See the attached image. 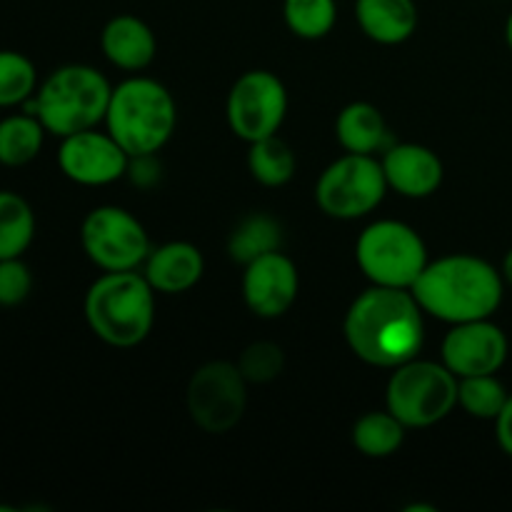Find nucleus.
Returning a JSON list of instances; mask_svg holds the SVG:
<instances>
[{
  "mask_svg": "<svg viewBox=\"0 0 512 512\" xmlns=\"http://www.w3.org/2000/svg\"><path fill=\"white\" fill-rule=\"evenodd\" d=\"M343 330L360 360L378 368H398L423 348V308L413 290L373 285L353 300Z\"/></svg>",
  "mask_w": 512,
  "mask_h": 512,
  "instance_id": "1",
  "label": "nucleus"
},
{
  "mask_svg": "<svg viewBox=\"0 0 512 512\" xmlns=\"http://www.w3.org/2000/svg\"><path fill=\"white\" fill-rule=\"evenodd\" d=\"M503 273L478 255H445L425 265L415 280V300L423 313L450 325L493 318L503 303Z\"/></svg>",
  "mask_w": 512,
  "mask_h": 512,
  "instance_id": "2",
  "label": "nucleus"
},
{
  "mask_svg": "<svg viewBox=\"0 0 512 512\" xmlns=\"http://www.w3.org/2000/svg\"><path fill=\"white\" fill-rule=\"evenodd\" d=\"M110 95L113 88L103 73L90 65H63L25 100L23 113L35 115L50 135L68 138L105 120Z\"/></svg>",
  "mask_w": 512,
  "mask_h": 512,
  "instance_id": "3",
  "label": "nucleus"
},
{
  "mask_svg": "<svg viewBox=\"0 0 512 512\" xmlns=\"http://www.w3.org/2000/svg\"><path fill=\"white\" fill-rule=\"evenodd\" d=\"M85 320L103 343L133 348L143 343L155 323V290L145 275L115 270L90 285Z\"/></svg>",
  "mask_w": 512,
  "mask_h": 512,
  "instance_id": "4",
  "label": "nucleus"
},
{
  "mask_svg": "<svg viewBox=\"0 0 512 512\" xmlns=\"http://www.w3.org/2000/svg\"><path fill=\"white\" fill-rule=\"evenodd\" d=\"M108 133L130 155H153L163 148L178 123L173 95L150 78L123 80L110 95Z\"/></svg>",
  "mask_w": 512,
  "mask_h": 512,
  "instance_id": "5",
  "label": "nucleus"
},
{
  "mask_svg": "<svg viewBox=\"0 0 512 512\" xmlns=\"http://www.w3.org/2000/svg\"><path fill=\"white\" fill-rule=\"evenodd\" d=\"M385 403L405 428H428L448 418L458 405V375L445 363L413 358L390 375Z\"/></svg>",
  "mask_w": 512,
  "mask_h": 512,
  "instance_id": "6",
  "label": "nucleus"
},
{
  "mask_svg": "<svg viewBox=\"0 0 512 512\" xmlns=\"http://www.w3.org/2000/svg\"><path fill=\"white\" fill-rule=\"evenodd\" d=\"M355 258L365 278L385 288H413L428 265L418 230L400 220H378L360 233Z\"/></svg>",
  "mask_w": 512,
  "mask_h": 512,
  "instance_id": "7",
  "label": "nucleus"
},
{
  "mask_svg": "<svg viewBox=\"0 0 512 512\" xmlns=\"http://www.w3.org/2000/svg\"><path fill=\"white\" fill-rule=\"evenodd\" d=\"M388 188L383 163L373 155L348 153L323 170L315 185V200L330 218L355 220L373 213Z\"/></svg>",
  "mask_w": 512,
  "mask_h": 512,
  "instance_id": "8",
  "label": "nucleus"
},
{
  "mask_svg": "<svg viewBox=\"0 0 512 512\" xmlns=\"http://www.w3.org/2000/svg\"><path fill=\"white\" fill-rule=\"evenodd\" d=\"M85 255L105 273L135 270L150 255V240L135 215L118 205L90 210L80 228Z\"/></svg>",
  "mask_w": 512,
  "mask_h": 512,
  "instance_id": "9",
  "label": "nucleus"
},
{
  "mask_svg": "<svg viewBox=\"0 0 512 512\" xmlns=\"http://www.w3.org/2000/svg\"><path fill=\"white\" fill-rule=\"evenodd\" d=\"M248 380L238 365L215 360L195 370L188 385L190 418L205 433H228L240 423L248 405Z\"/></svg>",
  "mask_w": 512,
  "mask_h": 512,
  "instance_id": "10",
  "label": "nucleus"
},
{
  "mask_svg": "<svg viewBox=\"0 0 512 512\" xmlns=\"http://www.w3.org/2000/svg\"><path fill=\"white\" fill-rule=\"evenodd\" d=\"M228 123L240 140L270 138L278 133L288 113V93L283 80L270 70H248L235 80L228 95Z\"/></svg>",
  "mask_w": 512,
  "mask_h": 512,
  "instance_id": "11",
  "label": "nucleus"
},
{
  "mask_svg": "<svg viewBox=\"0 0 512 512\" xmlns=\"http://www.w3.org/2000/svg\"><path fill=\"white\" fill-rule=\"evenodd\" d=\"M58 165L65 178L78 185H108L123 178L130 168V155L110 133L95 128L63 138Z\"/></svg>",
  "mask_w": 512,
  "mask_h": 512,
  "instance_id": "12",
  "label": "nucleus"
},
{
  "mask_svg": "<svg viewBox=\"0 0 512 512\" xmlns=\"http://www.w3.org/2000/svg\"><path fill=\"white\" fill-rule=\"evenodd\" d=\"M508 353V335L490 323V318L453 325L443 340V363L458 378L495 375L508 360Z\"/></svg>",
  "mask_w": 512,
  "mask_h": 512,
  "instance_id": "13",
  "label": "nucleus"
},
{
  "mask_svg": "<svg viewBox=\"0 0 512 512\" xmlns=\"http://www.w3.org/2000/svg\"><path fill=\"white\" fill-rule=\"evenodd\" d=\"M298 268L280 250L245 265L243 298L258 318H280L298 298Z\"/></svg>",
  "mask_w": 512,
  "mask_h": 512,
  "instance_id": "14",
  "label": "nucleus"
},
{
  "mask_svg": "<svg viewBox=\"0 0 512 512\" xmlns=\"http://www.w3.org/2000/svg\"><path fill=\"white\" fill-rule=\"evenodd\" d=\"M385 180L405 198H428L443 183V163L430 148L418 143L393 145L383 155Z\"/></svg>",
  "mask_w": 512,
  "mask_h": 512,
  "instance_id": "15",
  "label": "nucleus"
},
{
  "mask_svg": "<svg viewBox=\"0 0 512 512\" xmlns=\"http://www.w3.org/2000/svg\"><path fill=\"white\" fill-rule=\"evenodd\" d=\"M205 260L203 253L195 248L193 243H175L160 245L158 250L148 255V265H145V278L153 285L158 293H185L193 288L200 278H203Z\"/></svg>",
  "mask_w": 512,
  "mask_h": 512,
  "instance_id": "16",
  "label": "nucleus"
},
{
  "mask_svg": "<svg viewBox=\"0 0 512 512\" xmlns=\"http://www.w3.org/2000/svg\"><path fill=\"white\" fill-rule=\"evenodd\" d=\"M105 58L123 70H143L155 58V35L135 15H115L100 35Z\"/></svg>",
  "mask_w": 512,
  "mask_h": 512,
  "instance_id": "17",
  "label": "nucleus"
},
{
  "mask_svg": "<svg viewBox=\"0 0 512 512\" xmlns=\"http://www.w3.org/2000/svg\"><path fill=\"white\" fill-rule=\"evenodd\" d=\"M355 18L370 40L383 45L405 43L418 28L413 0H355Z\"/></svg>",
  "mask_w": 512,
  "mask_h": 512,
  "instance_id": "18",
  "label": "nucleus"
},
{
  "mask_svg": "<svg viewBox=\"0 0 512 512\" xmlns=\"http://www.w3.org/2000/svg\"><path fill=\"white\" fill-rule=\"evenodd\" d=\"M335 135L348 153L373 155L388 140L383 113L370 103H350L335 123Z\"/></svg>",
  "mask_w": 512,
  "mask_h": 512,
  "instance_id": "19",
  "label": "nucleus"
},
{
  "mask_svg": "<svg viewBox=\"0 0 512 512\" xmlns=\"http://www.w3.org/2000/svg\"><path fill=\"white\" fill-rule=\"evenodd\" d=\"M45 133V125L30 113L8 115L0 120V165L20 168L38 158Z\"/></svg>",
  "mask_w": 512,
  "mask_h": 512,
  "instance_id": "20",
  "label": "nucleus"
},
{
  "mask_svg": "<svg viewBox=\"0 0 512 512\" xmlns=\"http://www.w3.org/2000/svg\"><path fill=\"white\" fill-rule=\"evenodd\" d=\"M35 238V215L28 200L0 190V260L20 258Z\"/></svg>",
  "mask_w": 512,
  "mask_h": 512,
  "instance_id": "21",
  "label": "nucleus"
},
{
  "mask_svg": "<svg viewBox=\"0 0 512 512\" xmlns=\"http://www.w3.org/2000/svg\"><path fill=\"white\" fill-rule=\"evenodd\" d=\"M405 440V425L390 410L365 413L353 428V443L368 458H388Z\"/></svg>",
  "mask_w": 512,
  "mask_h": 512,
  "instance_id": "22",
  "label": "nucleus"
},
{
  "mask_svg": "<svg viewBox=\"0 0 512 512\" xmlns=\"http://www.w3.org/2000/svg\"><path fill=\"white\" fill-rule=\"evenodd\" d=\"M248 168L258 183L268 185V188H280L295 175V155L285 140L270 135V138L250 143Z\"/></svg>",
  "mask_w": 512,
  "mask_h": 512,
  "instance_id": "23",
  "label": "nucleus"
},
{
  "mask_svg": "<svg viewBox=\"0 0 512 512\" xmlns=\"http://www.w3.org/2000/svg\"><path fill=\"white\" fill-rule=\"evenodd\" d=\"M280 243H283L280 225L273 218H268V215H250L233 230L228 250L235 263L248 265L255 258H260V255L280 250Z\"/></svg>",
  "mask_w": 512,
  "mask_h": 512,
  "instance_id": "24",
  "label": "nucleus"
},
{
  "mask_svg": "<svg viewBox=\"0 0 512 512\" xmlns=\"http://www.w3.org/2000/svg\"><path fill=\"white\" fill-rule=\"evenodd\" d=\"M508 390L495 375H470L458 378V403L478 420H495L508 403Z\"/></svg>",
  "mask_w": 512,
  "mask_h": 512,
  "instance_id": "25",
  "label": "nucleus"
},
{
  "mask_svg": "<svg viewBox=\"0 0 512 512\" xmlns=\"http://www.w3.org/2000/svg\"><path fill=\"white\" fill-rule=\"evenodd\" d=\"M38 73L28 55L18 50H0V108L23 105L35 95Z\"/></svg>",
  "mask_w": 512,
  "mask_h": 512,
  "instance_id": "26",
  "label": "nucleus"
},
{
  "mask_svg": "<svg viewBox=\"0 0 512 512\" xmlns=\"http://www.w3.org/2000/svg\"><path fill=\"white\" fill-rule=\"evenodd\" d=\"M283 15L298 38L318 40L333 30L338 8L335 0H285Z\"/></svg>",
  "mask_w": 512,
  "mask_h": 512,
  "instance_id": "27",
  "label": "nucleus"
},
{
  "mask_svg": "<svg viewBox=\"0 0 512 512\" xmlns=\"http://www.w3.org/2000/svg\"><path fill=\"white\" fill-rule=\"evenodd\" d=\"M238 368L248 383H270L278 378L285 368V353L280 345L270 343V340H258V343L248 345L238 360Z\"/></svg>",
  "mask_w": 512,
  "mask_h": 512,
  "instance_id": "28",
  "label": "nucleus"
},
{
  "mask_svg": "<svg viewBox=\"0 0 512 512\" xmlns=\"http://www.w3.org/2000/svg\"><path fill=\"white\" fill-rule=\"evenodd\" d=\"M33 290V275L20 258L0 260V305L15 308Z\"/></svg>",
  "mask_w": 512,
  "mask_h": 512,
  "instance_id": "29",
  "label": "nucleus"
},
{
  "mask_svg": "<svg viewBox=\"0 0 512 512\" xmlns=\"http://www.w3.org/2000/svg\"><path fill=\"white\" fill-rule=\"evenodd\" d=\"M495 435H498V445L503 448V453L512 458V395L505 408L500 410L498 418H495Z\"/></svg>",
  "mask_w": 512,
  "mask_h": 512,
  "instance_id": "30",
  "label": "nucleus"
},
{
  "mask_svg": "<svg viewBox=\"0 0 512 512\" xmlns=\"http://www.w3.org/2000/svg\"><path fill=\"white\" fill-rule=\"evenodd\" d=\"M500 273H503L505 283L512 285V248L508 250V255L503 258V268H500Z\"/></svg>",
  "mask_w": 512,
  "mask_h": 512,
  "instance_id": "31",
  "label": "nucleus"
},
{
  "mask_svg": "<svg viewBox=\"0 0 512 512\" xmlns=\"http://www.w3.org/2000/svg\"><path fill=\"white\" fill-rule=\"evenodd\" d=\"M505 40H508V45L512 50V13L508 15V23H505Z\"/></svg>",
  "mask_w": 512,
  "mask_h": 512,
  "instance_id": "32",
  "label": "nucleus"
}]
</instances>
